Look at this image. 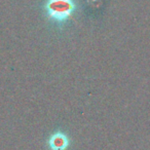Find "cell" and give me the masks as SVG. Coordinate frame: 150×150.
Listing matches in <instances>:
<instances>
[{"label": "cell", "instance_id": "6da1fadb", "mask_svg": "<svg viewBox=\"0 0 150 150\" xmlns=\"http://www.w3.org/2000/svg\"><path fill=\"white\" fill-rule=\"evenodd\" d=\"M76 8L75 0H46V15L54 22H66Z\"/></svg>", "mask_w": 150, "mask_h": 150}, {"label": "cell", "instance_id": "7a4b0ae2", "mask_svg": "<svg viewBox=\"0 0 150 150\" xmlns=\"http://www.w3.org/2000/svg\"><path fill=\"white\" fill-rule=\"evenodd\" d=\"M50 145L54 150H64L67 146V140L62 135H57L52 139Z\"/></svg>", "mask_w": 150, "mask_h": 150}]
</instances>
